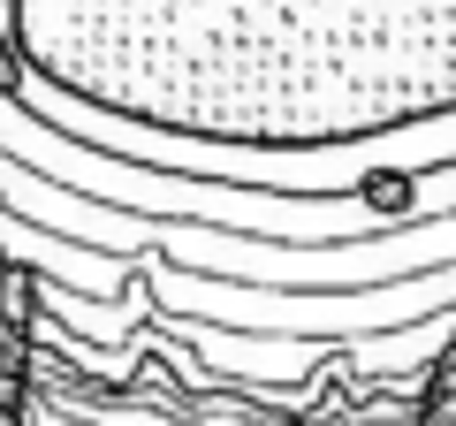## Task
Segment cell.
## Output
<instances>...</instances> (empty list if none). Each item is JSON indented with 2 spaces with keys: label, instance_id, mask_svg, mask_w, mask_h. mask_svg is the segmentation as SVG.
Here are the masks:
<instances>
[{
  "label": "cell",
  "instance_id": "obj_2",
  "mask_svg": "<svg viewBox=\"0 0 456 426\" xmlns=\"http://www.w3.org/2000/svg\"><path fill=\"white\" fill-rule=\"evenodd\" d=\"M0 191H8V206L31 221V229H53V236H77V244H99V251H122L130 259L137 244H145V213L130 206H107V198L92 191H69V183L38 176L31 160H0Z\"/></svg>",
  "mask_w": 456,
  "mask_h": 426
},
{
  "label": "cell",
  "instance_id": "obj_3",
  "mask_svg": "<svg viewBox=\"0 0 456 426\" xmlns=\"http://www.w3.org/2000/svg\"><path fill=\"white\" fill-rule=\"evenodd\" d=\"M31 266H0V419H23V350H31Z\"/></svg>",
  "mask_w": 456,
  "mask_h": 426
},
{
  "label": "cell",
  "instance_id": "obj_1",
  "mask_svg": "<svg viewBox=\"0 0 456 426\" xmlns=\"http://www.w3.org/2000/svg\"><path fill=\"white\" fill-rule=\"evenodd\" d=\"M152 282V305L191 312V320H236V328H281V335H312V343H335V335H395L411 320H434V312H456V259L419 266V274H388V282H358V290H274L266 297L259 282L236 290V282H191L183 266H160Z\"/></svg>",
  "mask_w": 456,
  "mask_h": 426
}]
</instances>
